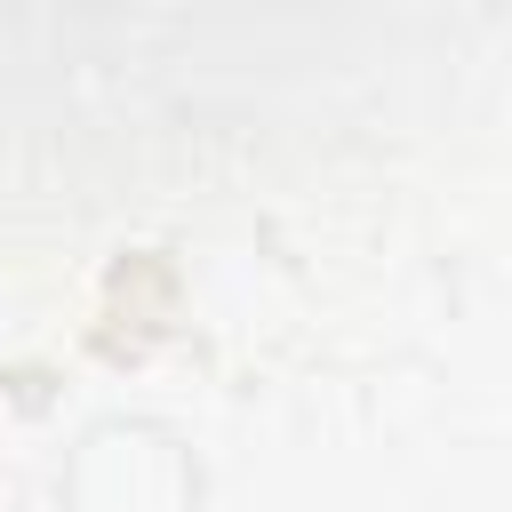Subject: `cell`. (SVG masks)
I'll return each mask as SVG.
<instances>
[{
    "label": "cell",
    "mask_w": 512,
    "mask_h": 512,
    "mask_svg": "<svg viewBox=\"0 0 512 512\" xmlns=\"http://www.w3.org/2000/svg\"><path fill=\"white\" fill-rule=\"evenodd\" d=\"M200 456L176 424L160 416H96L56 472V504L64 512H200Z\"/></svg>",
    "instance_id": "1"
}]
</instances>
